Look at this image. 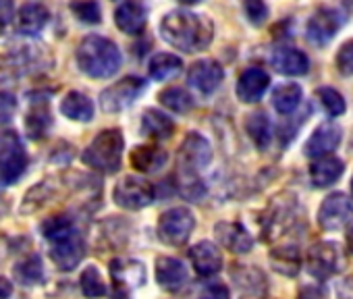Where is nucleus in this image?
Here are the masks:
<instances>
[{
	"label": "nucleus",
	"instance_id": "f257e3e1",
	"mask_svg": "<svg viewBox=\"0 0 353 299\" xmlns=\"http://www.w3.org/2000/svg\"><path fill=\"white\" fill-rule=\"evenodd\" d=\"M162 40L188 54L202 52L214 38V23L206 15H198L185 9L170 11L160 21Z\"/></svg>",
	"mask_w": 353,
	"mask_h": 299
},
{
	"label": "nucleus",
	"instance_id": "f03ea898",
	"mask_svg": "<svg viewBox=\"0 0 353 299\" xmlns=\"http://www.w3.org/2000/svg\"><path fill=\"white\" fill-rule=\"evenodd\" d=\"M75 59H77L79 71L92 79H108L117 75L123 63V54L119 46L112 40L98 36V34L85 36L79 42Z\"/></svg>",
	"mask_w": 353,
	"mask_h": 299
},
{
	"label": "nucleus",
	"instance_id": "7ed1b4c3",
	"mask_svg": "<svg viewBox=\"0 0 353 299\" xmlns=\"http://www.w3.org/2000/svg\"><path fill=\"white\" fill-rule=\"evenodd\" d=\"M123 150H125L123 131L121 129H104L83 150L81 161L85 167H90L98 173L112 175L121 169Z\"/></svg>",
	"mask_w": 353,
	"mask_h": 299
},
{
	"label": "nucleus",
	"instance_id": "20e7f679",
	"mask_svg": "<svg viewBox=\"0 0 353 299\" xmlns=\"http://www.w3.org/2000/svg\"><path fill=\"white\" fill-rule=\"evenodd\" d=\"M30 158L26 145L15 131L0 133V185H15L28 171Z\"/></svg>",
	"mask_w": 353,
	"mask_h": 299
},
{
	"label": "nucleus",
	"instance_id": "39448f33",
	"mask_svg": "<svg viewBox=\"0 0 353 299\" xmlns=\"http://www.w3.org/2000/svg\"><path fill=\"white\" fill-rule=\"evenodd\" d=\"M196 229V216L190 208L185 206H176L166 210L156 227L158 239L164 245H172V247H181L188 243V239L192 237Z\"/></svg>",
	"mask_w": 353,
	"mask_h": 299
},
{
	"label": "nucleus",
	"instance_id": "423d86ee",
	"mask_svg": "<svg viewBox=\"0 0 353 299\" xmlns=\"http://www.w3.org/2000/svg\"><path fill=\"white\" fill-rule=\"evenodd\" d=\"M307 272L318 278V280H326L332 274L343 270L345 258H343V249L339 243L334 241H318L307 249Z\"/></svg>",
	"mask_w": 353,
	"mask_h": 299
},
{
	"label": "nucleus",
	"instance_id": "0eeeda50",
	"mask_svg": "<svg viewBox=\"0 0 353 299\" xmlns=\"http://www.w3.org/2000/svg\"><path fill=\"white\" fill-rule=\"evenodd\" d=\"M50 260L54 266L63 272H69L77 268L85 256V239L83 235L73 227L71 231L50 239Z\"/></svg>",
	"mask_w": 353,
	"mask_h": 299
},
{
	"label": "nucleus",
	"instance_id": "6e6552de",
	"mask_svg": "<svg viewBox=\"0 0 353 299\" xmlns=\"http://www.w3.org/2000/svg\"><path fill=\"white\" fill-rule=\"evenodd\" d=\"M112 200L123 210H143L154 202V187L141 177L127 175L114 185Z\"/></svg>",
	"mask_w": 353,
	"mask_h": 299
},
{
	"label": "nucleus",
	"instance_id": "1a4fd4ad",
	"mask_svg": "<svg viewBox=\"0 0 353 299\" xmlns=\"http://www.w3.org/2000/svg\"><path fill=\"white\" fill-rule=\"evenodd\" d=\"M212 163V145L202 133H188L179 150V169L188 175H198Z\"/></svg>",
	"mask_w": 353,
	"mask_h": 299
},
{
	"label": "nucleus",
	"instance_id": "9d476101",
	"mask_svg": "<svg viewBox=\"0 0 353 299\" xmlns=\"http://www.w3.org/2000/svg\"><path fill=\"white\" fill-rule=\"evenodd\" d=\"M143 90H145V81L141 77L135 75L123 77L121 81L112 83L100 94V106L104 112H121L129 108Z\"/></svg>",
	"mask_w": 353,
	"mask_h": 299
},
{
	"label": "nucleus",
	"instance_id": "9b49d317",
	"mask_svg": "<svg viewBox=\"0 0 353 299\" xmlns=\"http://www.w3.org/2000/svg\"><path fill=\"white\" fill-rule=\"evenodd\" d=\"M353 220V202L343 194L334 192L318 208V225L324 231H341Z\"/></svg>",
	"mask_w": 353,
	"mask_h": 299
},
{
	"label": "nucleus",
	"instance_id": "f8f14e48",
	"mask_svg": "<svg viewBox=\"0 0 353 299\" xmlns=\"http://www.w3.org/2000/svg\"><path fill=\"white\" fill-rule=\"evenodd\" d=\"M343 15L336 11V9H330V7H322L318 9L307 25H305V34H307V40L314 44V46H326L332 42V38L339 34L341 25H343Z\"/></svg>",
	"mask_w": 353,
	"mask_h": 299
},
{
	"label": "nucleus",
	"instance_id": "ddd939ff",
	"mask_svg": "<svg viewBox=\"0 0 353 299\" xmlns=\"http://www.w3.org/2000/svg\"><path fill=\"white\" fill-rule=\"evenodd\" d=\"M225 79V69L219 61H212V59H204V61H198L190 67L188 71V81L192 87H196L200 94L204 96H210L214 94L221 83Z\"/></svg>",
	"mask_w": 353,
	"mask_h": 299
},
{
	"label": "nucleus",
	"instance_id": "4468645a",
	"mask_svg": "<svg viewBox=\"0 0 353 299\" xmlns=\"http://www.w3.org/2000/svg\"><path fill=\"white\" fill-rule=\"evenodd\" d=\"M341 139H343V131H341L339 125H334V123H322V125H318V127L312 131L310 139L305 141V145H303V154H305L307 158H322V156H328V154H332L334 150L339 147Z\"/></svg>",
	"mask_w": 353,
	"mask_h": 299
},
{
	"label": "nucleus",
	"instance_id": "2eb2a0df",
	"mask_svg": "<svg viewBox=\"0 0 353 299\" xmlns=\"http://www.w3.org/2000/svg\"><path fill=\"white\" fill-rule=\"evenodd\" d=\"M110 276L114 280L117 291L129 293V291H133L137 287H143V282L148 278V272H145V266L139 260L119 258V260L110 262Z\"/></svg>",
	"mask_w": 353,
	"mask_h": 299
},
{
	"label": "nucleus",
	"instance_id": "dca6fc26",
	"mask_svg": "<svg viewBox=\"0 0 353 299\" xmlns=\"http://www.w3.org/2000/svg\"><path fill=\"white\" fill-rule=\"evenodd\" d=\"M148 23V7L141 0H125L114 11V25L127 36H139Z\"/></svg>",
	"mask_w": 353,
	"mask_h": 299
},
{
	"label": "nucleus",
	"instance_id": "f3484780",
	"mask_svg": "<svg viewBox=\"0 0 353 299\" xmlns=\"http://www.w3.org/2000/svg\"><path fill=\"white\" fill-rule=\"evenodd\" d=\"M154 274H156V282L164 289V291H179L188 285V268L181 260L176 258H170V256H160L156 260V268H154Z\"/></svg>",
	"mask_w": 353,
	"mask_h": 299
},
{
	"label": "nucleus",
	"instance_id": "a211bd4d",
	"mask_svg": "<svg viewBox=\"0 0 353 299\" xmlns=\"http://www.w3.org/2000/svg\"><path fill=\"white\" fill-rule=\"evenodd\" d=\"M268 85H270L268 73L264 69H260V67H250L239 75L235 92H237V98L243 104H254V102L262 100Z\"/></svg>",
	"mask_w": 353,
	"mask_h": 299
},
{
	"label": "nucleus",
	"instance_id": "6ab92c4d",
	"mask_svg": "<svg viewBox=\"0 0 353 299\" xmlns=\"http://www.w3.org/2000/svg\"><path fill=\"white\" fill-rule=\"evenodd\" d=\"M190 262L194 270L204 278L214 276L223 270V254L219 245L212 241H200L194 247H190Z\"/></svg>",
	"mask_w": 353,
	"mask_h": 299
},
{
	"label": "nucleus",
	"instance_id": "aec40b11",
	"mask_svg": "<svg viewBox=\"0 0 353 299\" xmlns=\"http://www.w3.org/2000/svg\"><path fill=\"white\" fill-rule=\"evenodd\" d=\"M214 235H216L219 243L233 254H248L254 247V237L241 223L223 220L214 227Z\"/></svg>",
	"mask_w": 353,
	"mask_h": 299
},
{
	"label": "nucleus",
	"instance_id": "412c9836",
	"mask_svg": "<svg viewBox=\"0 0 353 299\" xmlns=\"http://www.w3.org/2000/svg\"><path fill=\"white\" fill-rule=\"evenodd\" d=\"M48 21H50L48 9L40 3H30L19 9L15 17V30L21 36H36L48 25Z\"/></svg>",
	"mask_w": 353,
	"mask_h": 299
},
{
	"label": "nucleus",
	"instance_id": "4be33fe9",
	"mask_svg": "<svg viewBox=\"0 0 353 299\" xmlns=\"http://www.w3.org/2000/svg\"><path fill=\"white\" fill-rule=\"evenodd\" d=\"M272 67L287 77H299L310 71V59L297 48H276L270 56Z\"/></svg>",
	"mask_w": 353,
	"mask_h": 299
},
{
	"label": "nucleus",
	"instance_id": "5701e85b",
	"mask_svg": "<svg viewBox=\"0 0 353 299\" xmlns=\"http://www.w3.org/2000/svg\"><path fill=\"white\" fill-rule=\"evenodd\" d=\"M129 161L135 171L152 175V173H158L168 163V152L156 145H137L131 152Z\"/></svg>",
	"mask_w": 353,
	"mask_h": 299
},
{
	"label": "nucleus",
	"instance_id": "b1692460",
	"mask_svg": "<svg viewBox=\"0 0 353 299\" xmlns=\"http://www.w3.org/2000/svg\"><path fill=\"white\" fill-rule=\"evenodd\" d=\"M141 135L145 137H152L156 141H162V139H170L172 133H174V123L168 114L156 110V108H148L143 110L141 114V127H139Z\"/></svg>",
	"mask_w": 353,
	"mask_h": 299
},
{
	"label": "nucleus",
	"instance_id": "393cba45",
	"mask_svg": "<svg viewBox=\"0 0 353 299\" xmlns=\"http://www.w3.org/2000/svg\"><path fill=\"white\" fill-rule=\"evenodd\" d=\"M343 173H345V163L332 156L316 158V163L310 167V179L314 187H328L336 183Z\"/></svg>",
	"mask_w": 353,
	"mask_h": 299
},
{
	"label": "nucleus",
	"instance_id": "a878e982",
	"mask_svg": "<svg viewBox=\"0 0 353 299\" xmlns=\"http://www.w3.org/2000/svg\"><path fill=\"white\" fill-rule=\"evenodd\" d=\"M61 112L69 121L90 123L94 118V102L90 100V96L81 92H69L61 102Z\"/></svg>",
	"mask_w": 353,
	"mask_h": 299
},
{
	"label": "nucleus",
	"instance_id": "bb28decb",
	"mask_svg": "<svg viewBox=\"0 0 353 299\" xmlns=\"http://www.w3.org/2000/svg\"><path fill=\"white\" fill-rule=\"evenodd\" d=\"M52 125V114H50V108H48V102L46 100H36L26 116V131L32 139H42L46 137L48 129Z\"/></svg>",
	"mask_w": 353,
	"mask_h": 299
},
{
	"label": "nucleus",
	"instance_id": "cd10ccee",
	"mask_svg": "<svg viewBox=\"0 0 353 299\" xmlns=\"http://www.w3.org/2000/svg\"><path fill=\"white\" fill-rule=\"evenodd\" d=\"M183 69V63L179 56H174L170 52H158L150 59L148 63V71H150V77L156 79V81H168L172 77H176Z\"/></svg>",
	"mask_w": 353,
	"mask_h": 299
},
{
	"label": "nucleus",
	"instance_id": "c85d7f7f",
	"mask_svg": "<svg viewBox=\"0 0 353 299\" xmlns=\"http://www.w3.org/2000/svg\"><path fill=\"white\" fill-rule=\"evenodd\" d=\"M303 90L299 83H281L272 92V106L279 114H291L301 104Z\"/></svg>",
	"mask_w": 353,
	"mask_h": 299
},
{
	"label": "nucleus",
	"instance_id": "c756f323",
	"mask_svg": "<svg viewBox=\"0 0 353 299\" xmlns=\"http://www.w3.org/2000/svg\"><path fill=\"white\" fill-rule=\"evenodd\" d=\"M245 131L258 150H266L272 141V123L264 112H252L245 121Z\"/></svg>",
	"mask_w": 353,
	"mask_h": 299
},
{
	"label": "nucleus",
	"instance_id": "7c9ffc66",
	"mask_svg": "<svg viewBox=\"0 0 353 299\" xmlns=\"http://www.w3.org/2000/svg\"><path fill=\"white\" fill-rule=\"evenodd\" d=\"M158 100L164 108H168L174 114H188L194 110V96L183 87H166L158 94Z\"/></svg>",
	"mask_w": 353,
	"mask_h": 299
},
{
	"label": "nucleus",
	"instance_id": "2f4dec72",
	"mask_svg": "<svg viewBox=\"0 0 353 299\" xmlns=\"http://www.w3.org/2000/svg\"><path fill=\"white\" fill-rule=\"evenodd\" d=\"M13 276L19 285L23 287H34L40 285L44 280V266H42V258L40 256H28L23 260L17 262V266L13 268Z\"/></svg>",
	"mask_w": 353,
	"mask_h": 299
},
{
	"label": "nucleus",
	"instance_id": "473e14b6",
	"mask_svg": "<svg viewBox=\"0 0 353 299\" xmlns=\"http://www.w3.org/2000/svg\"><path fill=\"white\" fill-rule=\"evenodd\" d=\"M270 262L272 268L285 276H295L299 272L301 260H299V251L297 247H276L270 254Z\"/></svg>",
	"mask_w": 353,
	"mask_h": 299
},
{
	"label": "nucleus",
	"instance_id": "72a5a7b5",
	"mask_svg": "<svg viewBox=\"0 0 353 299\" xmlns=\"http://www.w3.org/2000/svg\"><path fill=\"white\" fill-rule=\"evenodd\" d=\"M79 287H81V293H83L88 299H100V297L106 295V282H104L100 270H98L94 264L85 266V270L81 272Z\"/></svg>",
	"mask_w": 353,
	"mask_h": 299
},
{
	"label": "nucleus",
	"instance_id": "f704fd0d",
	"mask_svg": "<svg viewBox=\"0 0 353 299\" xmlns=\"http://www.w3.org/2000/svg\"><path fill=\"white\" fill-rule=\"evenodd\" d=\"M69 9L75 19L85 25H98L102 21V9L96 0H73Z\"/></svg>",
	"mask_w": 353,
	"mask_h": 299
},
{
	"label": "nucleus",
	"instance_id": "c9c22d12",
	"mask_svg": "<svg viewBox=\"0 0 353 299\" xmlns=\"http://www.w3.org/2000/svg\"><path fill=\"white\" fill-rule=\"evenodd\" d=\"M316 98H318L320 106L324 108V112L328 116H341L345 112V108H347L345 98L334 87H318Z\"/></svg>",
	"mask_w": 353,
	"mask_h": 299
},
{
	"label": "nucleus",
	"instance_id": "e433bc0d",
	"mask_svg": "<svg viewBox=\"0 0 353 299\" xmlns=\"http://www.w3.org/2000/svg\"><path fill=\"white\" fill-rule=\"evenodd\" d=\"M75 225H73V220L67 216V214H57V216H50V218H46L44 223H42V227H40V231H42V235H44V239H54V237H59V235H63V233H67V231H71Z\"/></svg>",
	"mask_w": 353,
	"mask_h": 299
},
{
	"label": "nucleus",
	"instance_id": "4c0bfd02",
	"mask_svg": "<svg viewBox=\"0 0 353 299\" xmlns=\"http://www.w3.org/2000/svg\"><path fill=\"white\" fill-rule=\"evenodd\" d=\"M243 11L248 21L256 28L264 25L268 19V7L264 0H243Z\"/></svg>",
	"mask_w": 353,
	"mask_h": 299
},
{
	"label": "nucleus",
	"instance_id": "58836bf2",
	"mask_svg": "<svg viewBox=\"0 0 353 299\" xmlns=\"http://www.w3.org/2000/svg\"><path fill=\"white\" fill-rule=\"evenodd\" d=\"M336 69L341 75L351 77L353 75V40L345 42L336 52Z\"/></svg>",
	"mask_w": 353,
	"mask_h": 299
},
{
	"label": "nucleus",
	"instance_id": "ea45409f",
	"mask_svg": "<svg viewBox=\"0 0 353 299\" xmlns=\"http://www.w3.org/2000/svg\"><path fill=\"white\" fill-rule=\"evenodd\" d=\"M17 110V98L11 92H0V125L9 123L15 116Z\"/></svg>",
	"mask_w": 353,
	"mask_h": 299
},
{
	"label": "nucleus",
	"instance_id": "a19ab883",
	"mask_svg": "<svg viewBox=\"0 0 353 299\" xmlns=\"http://www.w3.org/2000/svg\"><path fill=\"white\" fill-rule=\"evenodd\" d=\"M200 299H231V291L223 282H208L200 291Z\"/></svg>",
	"mask_w": 353,
	"mask_h": 299
},
{
	"label": "nucleus",
	"instance_id": "79ce46f5",
	"mask_svg": "<svg viewBox=\"0 0 353 299\" xmlns=\"http://www.w3.org/2000/svg\"><path fill=\"white\" fill-rule=\"evenodd\" d=\"M15 19V0H0V32H5Z\"/></svg>",
	"mask_w": 353,
	"mask_h": 299
},
{
	"label": "nucleus",
	"instance_id": "37998d69",
	"mask_svg": "<svg viewBox=\"0 0 353 299\" xmlns=\"http://www.w3.org/2000/svg\"><path fill=\"white\" fill-rule=\"evenodd\" d=\"M299 299H326V291L322 287H316V285L303 287L299 291Z\"/></svg>",
	"mask_w": 353,
	"mask_h": 299
},
{
	"label": "nucleus",
	"instance_id": "c03bdc74",
	"mask_svg": "<svg viewBox=\"0 0 353 299\" xmlns=\"http://www.w3.org/2000/svg\"><path fill=\"white\" fill-rule=\"evenodd\" d=\"M13 297V285L7 278H0V299H11Z\"/></svg>",
	"mask_w": 353,
	"mask_h": 299
},
{
	"label": "nucleus",
	"instance_id": "a18cd8bd",
	"mask_svg": "<svg viewBox=\"0 0 353 299\" xmlns=\"http://www.w3.org/2000/svg\"><path fill=\"white\" fill-rule=\"evenodd\" d=\"M347 249H349V251L353 254V227H351V229L347 231Z\"/></svg>",
	"mask_w": 353,
	"mask_h": 299
},
{
	"label": "nucleus",
	"instance_id": "49530a36",
	"mask_svg": "<svg viewBox=\"0 0 353 299\" xmlns=\"http://www.w3.org/2000/svg\"><path fill=\"white\" fill-rule=\"evenodd\" d=\"M179 3H183V5H198V3H202V0H179Z\"/></svg>",
	"mask_w": 353,
	"mask_h": 299
},
{
	"label": "nucleus",
	"instance_id": "de8ad7c7",
	"mask_svg": "<svg viewBox=\"0 0 353 299\" xmlns=\"http://www.w3.org/2000/svg\"><path fill=\"white\" fill-rule=\"evenodd\" d=\"M351 192H353V179H351Z\"/></svg>",
	"mask_w": 353,
	"mask_h": 299
}]
</instances>
